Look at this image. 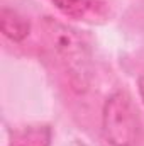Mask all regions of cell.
<instances>
[{
	"instance_id": "6da1fadb",
	"label": "cell",
	"mask_w": 144,
	"mask_h": 146,
	"mask_svg": "<svg viewBox=\"0 0 144 146\" xmlns=\"http://www.w3.org/2000/svg\"><path fill=\"white\" fill-rule=\"evenodd\" d=\"M42 31H44L48 48L51 49L56 61L63 66V70L70 76V83L76 90H83L88 85L90 58L81 37L73 29L66 27L65 24L51 17H44Z\"/></svg>"
},
{
	"instance_id": "7a4b0ae2",
	"label": "cell",
	"mask_w": 144,
	"mask_h": 146,
	"mask_svg": "<svg viewBox=\"0 0 144 146\" xmlns=\"http://www.w3.org/2000/svg\"><path fill=\"white\" fill-rule=\"evenodd\" d=\"M104 136L112 146H136L141 133L137 110L126 92H114L102 110Z\"/></svg>"
},
{
	"instance_id": "3957f363",
	"label": "cell",
	"mask_w": 144,
	"mask_h": 146,
	"mask_svg": "<svg viewBox=\"0 0 144 146\" xmlns=\"http://www.w3.org/2000/svg\"><path fill=\"white\" fill-rule=\"evenodd\" d=\"M0 27H2V33L5 36L12 41H15V42H20L29 34V22L20 14H17L15 10H10L7 7L2 9Z\"/></svg>"
},
{
	"instance_id": "277c9868",
	"label": "cell",
	"mask_w": 144,
	"mask_h": 146,
	"mask_svg": "<svg viewBox=\"0 0 144 146\" xmlns=\"http://www.w3.org/2000/svg\"><path fill=\"white\" fill-rule=\"evenodd\" d=\"M51 129L48 126H29L14 133L9 146H49Z\"/></svg>"
},
{
	"instance_id": "5b68a950",
	"label": "cell",
	"mask_w": 144,
	"mask_h": 146,
	"mask_svg": "<svg viewBox=\"0 0 144 146\" xmlns=\"http://www.w3.org/2000/svg\"><path fill=\"white\" fill-rule=\"evenodd\" d=\"M54 5L68 17L73 19H85L87 15L93 14L98 7V0H53Z\"/></svg>"
},
{
	"instance_id": "8992f818",
	"label": "cell",
	"mask_w": 144,
	"mask_h": 146,
	"mask_svg": "<svg viewBox=\"0 0 144 146\" xmlns=\"http://www.w3.org/2000/svg\"><path fill=\"white\" fill-rule=\"evenodd\" d=\"M139 94H141V97L144 100V75L139 78Z\"/></svg>"
}]
</instances>
